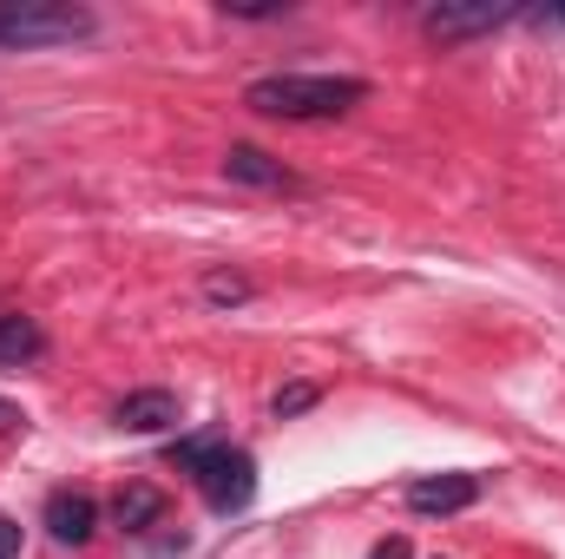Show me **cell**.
I'll return each mask as SVG.
<instances>
[{
    "mask_svg": "<svg viewBox=\"0 0 565 559\" xmlns=\"http://www.w3.org/2000/svg\"><path fill=\"white\" fill-rule=\"evenodd\" d=\"M533 20H546V27H565V7H526Z\"/></svg>",
    "mask_w": 565,
    "mask_h": 559,
    "instance_id": "obj_16",
    "label": "cell"
},
{
    "mask_svg": "<svg viewBox=\"0 0 565 559\" xmlns=\"http://www.w3.org/2000/svg\"><path fill=\"white\" fill-rule=\"evenodd\" d=\"M113 421L132 428V434H158V428L178 421V395H171V389H139V395H126V402L113 409Z\"/></svg>",
    "mask_w": 565,
    "mask_h": 559,
    "instance_id": "obj_9",
    "label": "cell"
},
{
    "mask_svg": "<svg viewBox=\"0 0 565 559\" xmlns=\"http://www.w3.org/2000/svg\"><path fill=\"white\" fill-rule=\"evenodd\" d=\"M171 467L198 474L211 514H224V520L257 500V461H250V447H231V441H211V434H184V441H171Z\"/></svg>",
    "mask_w": 565,
    "mask_h": 559,
    "instance_id": "obj_2",
    "label": "cell"
},
{
    "mask_svg": "<svg viewBox=\"0 0 565 559\" xmlns=\"http://www.w3.org/2000/svg\"><path fill=\"white\" fill-rule=\"evenodd\" d=\"M93 527H99V500H93V494H79V487L46 494V534H53L60 547H86Z\"/></svg>",
    "mask_w": 565,
    "mask_h": 559,
    "instance_id": "obj_6",
    "label": "cell"
},
{
    "mask_svg": "<svg viewBox=\"0 0 565 559\" xmlns=\"http://www.w3.org/2000/svg\"><path fill=\"white\" fill-rule=\"evenodd\" d=\"M0 559H20V520L0 514Z\"/></svg>",
    "mask_w": 565,
    "mask_h": 559,
    "instance_id": "obj_14",
    "label": "cell"
},
{
    "mask_svg": "<svg viewBox=\"0 0 565 559\" xmlns=\"http://www.w3.org/2000/svg\"><path fill=\"white\" fill-rule=\"evenodd\" d=\"M33 356H46V329H40L33 316H0V362L20 369V362H33Z\"/></svg>",
    "mask_w": 565,
    "mask_h": 559,
    "instance_id": "obj_10",
    "label": "cell"
},
{
    "mask_svg": "<svg viewBox=\"0 0 565 559\" xmlns=\"http://www.w3.org/2000/svg\"><path fill=\"white\" fill-rule=\"evenodd\" d=\"M204 296H211V303H250V277H237V271H211V277H204Z\"/></svg>",
    "mask_w": 565,
    "mask_h": 559,
    "instance_id": "obj_11",
    "label": "cell"
},
{
    "mask_svg": "<svg viewBox=\"0 0 565 559\" xmlns=\"http://www.w3.org/2000/svg\"><path fill=\"white\" fill-rule=\"evenodd\" d=\"M316 395H322L316 382H289V389H277L270 409H277V421H289V415H302V409H316Z\"/></svg>",
    "mask_w": 565,
    "mask_h": 559,
    "instance_id": "obj_12",
    "label": "cell"
},
{
    "mask_svg": "<svg viewBox=\"0 0 565 559\" xmlns=\"http://www.w3.org/2000/svg\"><path fill=\"white\" fill-rule=\"evenodd\" d=\"M99 13L73 7V0H0V53H46V46H73L93 40Z\"/></svg>",
    "mask_w": 565,
    "mask_h": 559,
    "instance_id": "obj_3",
    "label": "cell"
},
{
    "mask_svg": "<svg viewBox=\"0 0 565 559\" xmlns=\"http://www.w3.org/2000/svg\"><path fill=\"white\" fill-rule=\"evenodd\" d=\"M164 514H171V500H164V487H151V481H126L119 500H113V520H119L126 534H151Z\"/></svg>",
    "mask_w": 565,
    "mask_h": 559,
    "instance_id": "obj_8",
    "label": "cell"
},
{
    "mask_svg": "<svg viewBox=\"0 0 565 559\" xmlns=\"http://www.w3.org/2000/svg\"><path fill=\"white\" fill-rule=\"evenodd\" d=\"M224 178L231 184H257V191H296V171H282L270 151H257V145H231L224 151Z\"/></svg>",
    "mask_w": 565,
    "mask_h": 559,
    "instance_id": "obj_7",
    "label": "cell"
},
{
    "mask_svg": "<svg viewBox=\"0 0 565 559\" xmlns=\"http://www.w3.org/2000/svg\"><path fill=\"white\" fill-rule=\"evenodd\" d=\"M20 428H26V415H20V402H7V395H0V434H20Z\"/></svg>",
    "mask_w": 565,
    "mask_h": 559,
    "instance_id": "obj_15",
    "label": "cell"
},
{
    "mask_svg": "<svg viewBox=\"0 0 565 559\" xmlns=\"http://www.w3.org/2000/svg\"><path fill=\"white\" fill-rule=\"evenodd\" d=\"M480 500V474H427L408 487V514L422 520H447V514H467Z\"/></svg>",
    "mask_w": 565,
    "mask_h": 559,
    "instance_id": "obj_5",
    "label": "cell"
},
{
    "mask_svg": "<svg viewBox=\"0 0 565 559\" xmlns=\"http://www.w3.org/2000/svg\"><path fill=\"white\" fill-rule=\"evenodd\" d=\"M375 559H408V540H382V547H375Z\"/></svg>",
    "mask_w": 565,
    "mask_h": 559,
    "instance_id": "obj_17",
    "label": "cell"
},
{
    "mask_svg": "<svg viewBox=\"0 0 565 559\" xmlns=\"http://www.w3.org/2000/svg\"><path fill=\"white\" fill-rule=\"evenodd\" d=\"M362 99H369V80H355V73H270V80H257V86L244 93L250 113H264V119H296V126H309V119H342V113H355Z\"/></svg>",
    "mask_w": 565,
    "mask_h": 559,
    "instance_id": "obj_1",
    "label": "cell"
},
{
    "mask_svg": "<svg viewBox=\"0 0 565 559\" xmlns=\"http://www.w3.org/2000/svg\"><path fill=\"white\" fill-rule=\"evenodd\" d=\"M507 20H526V7H513V0H480V7H427L422 27L440 40V46H460V40H480V33H493V27H507Z\"/></svg>",
    "mask_w": 565,
    "mask_h": 559,
    "instance_id": "obj_4",
    "label": "cell"
},
{
    "mask_svg": "<svg viewBox=\"0 0 565 559\" xmlns=\"http://www.w3.org/2000/svg\"><path fill=\"white\" fill-rule=\"evenodd\" d=\"M224 13H231V20H282L289 0H224Z\"/></svg>",
    "mask_w": 565,
    "mask_h": 559,
    "instance_id": "obj_13",
    "label": "cell"
}]
</instances>
